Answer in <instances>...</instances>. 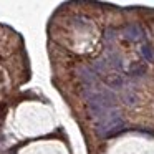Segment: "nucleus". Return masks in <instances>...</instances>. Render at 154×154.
<instances>
[{
	"mask_svg": "<svg viewBox=\"0 0 154 154\" xmlns=\"http://www.w3.org/2000/svg\"><path fill=\"white\" fill-rule=\"evenodd\" d=\"M146 71V68H144V65H141V63H133L129 66V76H139L141 73H144Z\"/></svg>",
	"mask_w": 154,
	"mask_h": 154,
	"instance_id": "20e7f679",
	"label": "nucleus"
},
{
	"mask_svg": "<svg viewBox=\"0 0 154 154\" xmlns=\"http://www.w3.org/2000/svg\"><path fill=\"white\" fill-rule=\"evenodd\" d=\"M141 53H143V57H144V60H146V61H152L154 60V53L151 51L149 47H143V48H141Z\"/></svg>",
	"mask_w": 154,
	"mask_h": 154,
	"instance_id": "39448f33",
	"label": "nucleus"
},
{
	"mask_svg": "<svg viewBox=\"0 0 154 154\" xmlns=\"http://www.w3.org/2000/svg\"><path fill=\"white\" fill-rule=\"evenodd\" d=\"M124 37L131 42H139V40H143L144 35H143L141 27H137V25H129V27H126V30H124Z\"/></svg>",
	"mask_w": 154,
	"mask_h": 154,
	"instance_id": "7ed1b4c3",
	"label": "nucleus"
},
{
	"mask_svg": "<svg viewBox=\"0 0 154 154\" xmlns=\"http://www.w3.org/2000/svg\"><path fill=\"white\" fill-rule=\"evenodd\" d=\"M114 38H116V35H113V30H108L106 35H104V40H106V42H111V40H114Z\"/></svg>",
	"mask_w": 154,
	"mask_h": 154,
	"instance_id": "423d86ee",
	"label": "nucleus"
},
{
	"mask_svg": "<svg viewBox=\"0 0 154 154\" xmlns=\"http://www.w3.org/2000/svg\"><path fill=\"white\" fill-rule=\"evenodd\" d=\"M98 128V134L101 137H111L114 134H118L119 131L124 129V121L121 116L119 109H116L114 113H111L106 119H103L100 124H96Z\"/></svg>",
	"mask_w": 154,
	"mask_h": 154,
	"instance_id": "f257e3e1",
	"label": "nucleus"
},
{
	"mask_svg": "<svg viewBox=\"0 0 154 154\" xmlns=\"http://www.w3.org/2000/svg\"><path fill=\"white\" fill-rule=\"evenodd\" d=\"M78 76H80L81 83H83L85 88H90V86H94V83H96V73H94L93 70H90V68L86 66H80L78 68Z\"/></svg>",
	"mask_w": 154,
	"mask_h": 154,
	"instance_id": "f03ea898",
	"label": "nucleus"
}]
</instances>
